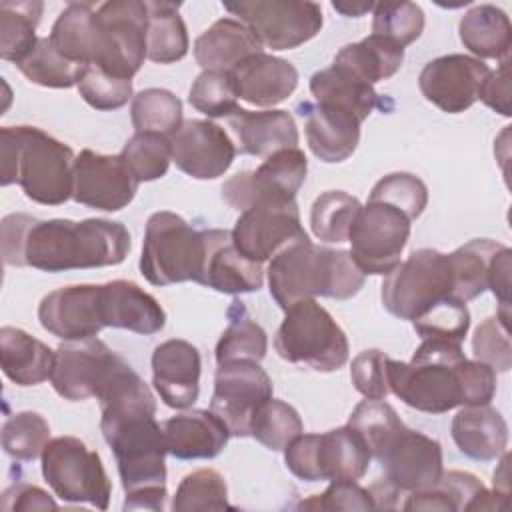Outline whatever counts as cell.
I'll list each match as a JSON object with an SVG mask.
<instances>
[{
    "instance_id": "1f68e13d",
    "label": "cell",
    "mask_w": 512,
    "mask_h": 512,
    "mask_svg": "<svg viewBox=\"0 0 512 512\" xmlns=\"http://www.w3.org/2000/svg\"><path fill=\"white\" fill-rule=\"evenodd\" d=\"M262 52L256 36L236 18H220L194 42V58L204 70H232L240 60Z\"/></svg>"
},
{
    "instance_id": "8d00e7d4",
    "label": "cell",
    "mask_w": 512,
    "mask_h": 512,
    "mask_svg": "<svg viewBox=\"0 0 512 512\" xmlns=\"http://www.w3.org/2000/svg\"><path fill=\"white\" fill-rule=\"evenodd\" d=\"M44 4L36 0L0 2V56L18 64L38 42L36 28L40 24Z\"/></svg>"
},
{
    "instance_id": "3957f363",
    "label": "cell",
    "mask_w": 512,
    "mask_h": 512,
    "mask_svg": "<svg viewBox=\"0 0 512 512\" xmlns=\"http://www.w3.org/2000/svg\"><path fill=\"white\" fill-rule=\"evenodd\" d=\"M146 34V2L110 0L98 8L88 2H70L48 38L68 60L132 80L146 58Z\"/></svg>"
},
{
    "instance_id": "d6a6232c",
    "label": "cell",
    "mask_w": 512,
    "mask_h": 512,
    "mask_svg": "<svg viewBox=\"0 0 512 512\" xmlns=\"http://www.w3.org/2000/svg\"><path fill=\"white\" fill-rule=\"evenodd\" d=\"M458 34L474 56L508 60L512 48V24L504 10L494 4H478L470 8L458 22Z\"/></svg>"
},
{
    "instance_id": "bcb514c9",
    "label": "cell",
    "mask_w": 512,
    "mask_h": 512,
    "mask_svg": "<svg viewBox=\"0 0 512 512\" xmlns=\"http://www.w3.org/2000/svg\"><path fill=\"white\" fill-rule=\"evenodd\" d=\"M228 488L224 476L212 468H200L186 474L174 494V512H194V510H226Z\"/></svg>"
},
{
    "instance_id": "f1b7e54d",
    "label": "cell",
    "mask_w": 512,
    "mask_h": 512,
    "mask_svg": "<svg viewBox=\"0 0 512 512\" xmlns=\"http://www.w3.org/2000/svg\"><path fill=\"white\" fill-rule=\"evenodd\" d=\"M306 116V140L312 154L328 164L350 158L360 142V120L340 108L324 104H302Z\"/></svg>"
},
{
    "instance_id": "8992f818",
    "label": "cell",
    "mask_w": 512,
    "mask_h": 512,
    "mask_svg": "<svg viewBox=\"0 0 512 512\" xmlns=\"http://www.w3.org/2000/svg\"><path fill=\"white\" fill-rule=\"evenodd\" d=\"M0 184H18L26 198L60 206L72 198L74 152L36 126L0 128Z\"/></svg>"
},
{
    "instance_id": "91938a15",
    "label": "cell",
    "mask_w": 512,
    "mask_h": 512,
    "mask_svg": "<svg viewBox=\"0 0 512 512\" xmlns=\"http://www.w3.org/2000/svg\"><path fill=\"white\" fill-rule=\"evenodd\" d=\"M478 100L502 116H510V60L500 62L496 70H490L484 78Z\"/></svg>"
},
{
    "instance_id": "db71d44e",
    "label": "cell",
    "mask_w": 512,
    "mask_h": 512,
    "mask_svg": "<svg viewBox=\"0 0 512 512\" xmlns=\"http://www.w3.org/2000/svg\"><path fill=\"white\" fill-rule=\"evenodd\" d=\"M472 352L474 358L494 368V372H508L512 366V346H510V330L498 318H486L472 336Z\"/></svg>"
},
{
    "instance_id": "d4e9b609",
    "label": "cell",
    "mask_w": 512,
    "mask_h": 512,
    "mask_svg": "<svg viewBox=\"0 0 512 512\" xmlns=\"http://www.w3.org/2000/svg\"><path fill=\"white\" fill-rule=\"evenodd\" d=\"M238 96L252 106L272 108L284 102L298 86V70L284 58L256 52L232 70Z\"/></svg>"
},
{
    "instance_id": "e7e4bbea",
    "label": "cell",
    "mask_w": 512,
    "mask_h": 512,
    "mask_svg": "<svg viewBox=\"0 0 512 512\" xmlns=\"http://www.w3.org/2000/svg\"><path fill=\"white\" fill-rule=\"evenodd\" d=\"M332 8L348 18H358V16L374 10V4L372 2H352V4L350 2H332Z\"/></svg>"
},
{
    "instance_id": "f546056e",
    "label": "cell",
    "mask_w": 512,
    "mask_h": 512,
    "mask_svg": "<svg viewBox=\"0 0 512 512\" xmlns=\"http://www.w3.org/2000/svg\"><path fill=\"white\" fill-rule=\"evenodd\" d=\"M450 432L458 450L478 462L500 458L508 446V424L490 404L462 406L452 418Z\"/></svg>"
},
{
    "instance_id": "2e32d148",
    "label": "cell",
    "mask_w": 512,
    "mask_h": 512,
    "mask_svg": "<svg viewBox=\"0 0 512 512\" xmlns=\"http://www.w3.org/2000/svg\"><path fill=\"white\" fill-rule=\"evenodd\" d=\"M308 160L300 148H286L256 168L238 172L222 184V198L236 210L258 202H292L306 180Z\"/></svg>"
},
{
    "instance_id": "9f6ffc18",
    "label": "cell",
    "mask_w": 512,
    "mask_h": 512,
    "mask_svg": "<svg viewBox=\"0 0 512 512\" xmlns=\"http://www.w3.org/2000/svg\"><path fill=\"white\" fill-rule=\"evenodd\" d=\"M386 362L388 356L376 348L364 350L354 356L350 366V380L364 398L384 400L390 394Z\"/></svg>"
},
{
    "instance_id": "f35d334b",
    "label": "cell",
    "mask_w": 512,
    "mask_h": 512,
    "mask_svg": "<svg viewBox=\"0 0 512 512\" xmlns=\"http://www.w3.org/2000/svg\"><path fill=\"white\" fill-rule=\"evenodd\" d=\"M502 246L504 244L490 238H476L450 252L454 268V298L468 302L486 290L490 262Z\"/></svg>"
},
{
    "instance_id": "f6af8a7d",
    "label": "cell",
    "mask_w": 512,
    "mask_h": 512,
    "mask_svg": "<svg viewBox=\"0 0 512 512\" xmlns=\"http://www.w3.org/2000/svg\"><path fill=\"white\" fill-rule=\"evenodd\" d=\"M48 442L50 426L38 412H16L2 426V448L12 460L34 462L42 456Z\"/></svg>"
},
{
    "instance_id": "277c9868",
    "label": "cell",
    "mask_w": 512,
    "mask_h": 512,
    "mask_svg": "<svg viewBox=\"0 0 512 512\" xmlns=\"http://www.w3.org/2000/svg\"><path fill=\"white\" fill-rule=\"evenodd\" d=\"M388 388L406 406L444 414L458 406L490 404L496 372L480 360H468L456 342L424 338L410 362L388 358Z\"/></svg>"
},
{
    "instance_id": "f5cc1de1",
    "label": "cell",
    "mask_w": 512,
    "mask_h": 512,
    "mask_svg": "<svg viewBox=\"0 0 512 512\" xmlns=\"http://www.w3.org/2000/svg\"><path fill=\"white\" fill-rule=\"evenodd\" d=\"M450 500L452 510H502L506 508L504 496L488 490L474 474L462 470L442 472L436 484Z\"/></svg>"
},
{
    "instance_id": "ba28073f",
    "label": "cell",
    "mask_w": 512,
    "mask_h": 512,
    "mask_svg": "<svg viewBox=\"0 0 512 512\" xmlns=\"http://www.w3.org/2000/svg\"><path fill=\"white\" fill-rule=\"evenodd\" d=\"M204 262V230L192 228L182 216L160 210L144 228L140 272L154 286L198 282Z\"/></svg>"
},
{
    "instance_id": "44dd1931",
    "label": "cell",
    "mask_w": 512,
    "mask_h": 512,
    "mask_svg": "<svg viewBox=\"0 0 512 512\" xmlns=\"http://www.w3.org/2000/svg\"><path fill=\"white\" fill-rule=\"evenodd\" d=\"M172 162L196 180L224 176L236 156V146L222 126L210 120L190 118L170 136Z\"/></svg>"
},
{
    "instance_id": "ee69618b",
    "label": "cell",
    "mask_w": 512,
    "mask_h": 512,
    "mask_svg": "<svg viewBox=\"0 0 512 512\" xmlns=\"http://www.w3.org/2000/svg\"><path fill=\"white\" fill-rule=\"evenodd\" d=\"M302 430L304 426L296 408L274 398L266 400L250 422V436L272 452L284 450Z\"/></svg>"
},
{
    "instance_id": "f907efd6",
    "label": "cell",
    "mask_w": 512,
    "mask_h": 512,
    "mask_svg": "<svg viewBox=\"0 0 512 512\" xmlns=\"http://www.w3.org/2000/svg\"><path fill=\"white\" fill-rule=\"evenodd\" d=\"M372 16V34L384 36L402 48L422 36L424 12L414 2H378Z\"/></svg>"
},
{
    "instance_id": "9c48e42d",
    "label": "cell",
    "mask_w": 512,
    "mask_h": 512,
    "mask_svg": "<svg viewBox=\"0 0 512 512\" xmlns=\"http://www.w3.org/2000/svg\"><path fill=\"white\" fill-rule=\"evenodd\" d=\"M370 460L366 442L348 424L324 434H298L284 448L286 468L304 482L360 480Z\"/></svg>"
},
{
    "instance_id": "5b68a950",
    "label": "cell",
    "mask_w": 512,
    "mask_h": 512,
    "mask_svg": "<svg viewBox=\"0 0 512 512\" xmlns=\"http://www.w3.org/2000/svg\"><path fill=\"white\" fill-rule=\"evenodd\" d=\"M268 286L274 302L288 310L316 296L348 300L364 286V274L348 250L314 244L302 232L270 258Z\"/></svg>"
},
{
    "instance_id": "7bdbcfd3",
    "label": "cell",
    "mask_w": 512,
    "mask_h": 512,
    "mask_svg": "<svg viewBox=\"0 0 512 512\" xmlns=\"http://www.w3.org/2000/svg\"><path fill=\"white\" fill-rule=\"evenodd\" d=\"M120 158L138 184L158 180L168 172L172 160L170 138L158 132H136L124 144Z\"/></svg>"
},
{
    "instance_id": "ab89813d",
    "label": "cell",
    "mask_w": 512,
    "mask_h": 512,
    "mask_svg": "<svg viewBox=\"0 0 512 512\" xmlns=\"http://www.w3.org/2000/svg\"><path fill=\"white\" fill-rule=\"evenodd\" d=\"M16 66L32 84L46 88L78 86L88 68L62 56L48 36L38 38L36 46Z\"/></svg>"
},
{
    "instance_id": "7a4b0ae2",
    "label": "cell",
    "mask_w": 512,
    "mask_h": 512,
    "mask_svg": "<svg viewBox=\"0 0 512 512\" xmlns=\"http://www.w3.org/2000/svg\"><path fill=\"white\" fill-rule=\"evenodd\" d=\"M0 232L6 266H32L42 272L116 266L132 248L126 226L106 218L36 220L16 212L2 218Z\"/></svg>"
},
{
    "instance_id": "94428289",
    "label": "cell",
    "mask_w": 512,
    "mask_h": 512,
    "mask_svg": "<svg viewBox=\"0 0 512 512\" xmlns=\"http://www.w3.org/2000/svg\"><path fill=\"white\" fill-rule=\"evenodd\" d=\"M4 510H46L56 508V502L38 486L32 484H14L2 494Z\"/></svg>"
},
{
    "instance_id": "7c38bea8",
    "label": "cell",
    "mask_w": 512,
    "mask_h": 512,
    "mask_svg": "<svg viewBox=\"0 0 512 512\" xmlns=\"http://www.w3.org/2000/svg\"><path fill=\"white\" fill-rule=\"evenodd\" d=\"M130 364L100 338L64 340L56 348L52 388L70 402L100 400Z\"/></svg>"
},
{
    "instance_id": "816d5d0a",
    "label": "cell",
    "mask_w": 512,
    "mask_h": 512,
    "mask_svg": "<svg viewBox=\"0 0 512 512\" xmlns=\"http://www.w3.org/2000/svg\"><path fill=\"white\" fill-rule=\"evenodd\" d=\"M368 200L390 204L406 214L412 222L424 212L428 204V188L416 174L392 172L374 184Z\"/></svg>"
},
{
    "instance_id": "484cf974",
    "label": "cell",
    "mask_w": 512,
    "mask_h": 512,
    "mask_svg": "<svg viewBox=\"0 0 512 512\" xmlns=\"http://www.w3.org/2000/svg\"><path fill=\"white\" fill-rule=\"evenodd\" d=\"M164 442L178 460L216 458L228 444L230 430L212 410H188L162 422Z\"/></svg>"
},
{
    "instance_id": "681fc988",
    "label": "cell",
    "mask_w": 512,
    "mask_h": 512,
    "mask_svg": "<svg viewBox=\"0 0 512 512\" xmlns=\"http://www.w3.org/2000/svg\"><path fill=\"white\" fill-rule=\"evenodd\" d=\"M348 426L354 428L366 442L372 458L386 446V442L404 426L396 410L384 400H362L350 414Z\"/></svg>"
},
{
    "instance_id": "603a6c76",
    "label": "cell",
    "mask_w": 512,
    "mask_h": 512,
    "mask_svg": "<svg viewBox=\"0 0 512 512\" xmlns=\"http://www.w3.org/2000/svg\"><path fill=\"white\" fill-rule=\"evenodd\" d=\"M198 284L222 294H248L262 288L264 270L262 264L236 250L230 230L210 228L204 230V262Z\"/></svg>"
},
{
    "instance_id": "11a10c76",
    "label": "cell",
    "mask_w": 512,
    "mask_h": 512,
    "mask_svg": "<svg viewBox=\"0 0 512 512\" xmlns=\"http://www.w3.org/2000/svg\"><path fill=\"white\" fill-rule=\"evenodd\" d=\"M78 92L82 100L96 108V110H118L122 108L132 96V80L114 78L98 68L88 66L80 84Z\"/></svg>"
},
{
    "instance_id": "5bb4252c",
    "label": "cell",
    "mask_w": 512,
    "mask_h": 512,
    "mask_svg": "<svg viewBox=\"0 0 512 512\" xmlns=\"http://www.w3.org/2000/svg\"><path fill=\"white\" fill-rule=\"evenodd\" d=\"M410 238V220L406 214L384 202H366L356 214L348 242L352 260L362 274H388L402 260Z\"/></svg>"
},
{
    "instance_id": "c3c4849f",
    "label": "cell",
    "mask_w": 512,
    "mask_h": 512,
    "mask_svg": "<svg viewBox=\"0 0 512 512\" xmlns=\"http://www.w3.org/2000/svg\"><path fill=\"white\" fill-rule=\"evenodd\" d=\"M238 90L228 70H204L190 86V104L208 118H228L238 108Z\"/></svg>"
},
{
    "instance_id": "836d02e7",
    "label": "cell",
    "mask_w": 512,
    "mask_h": 512,
    "mask_svg": "<svg viewBox=\"0 0 512 512\" xmlns=\"http://www.w3.org/2000/svg\"><path fill=\"white\" fill-rule=\"evenodd\" d=\"M310 92L316 104L346 110L360 122H364L378 106V94L374 86L336 64L312 74Z\"/></svg>"
},
{
    "instance_id": "e575fe53",
    "label": "cell",
    "mask_w": 512,
    "mask_h": 512,
    "mask_svg": "<svg viewBox=\"0 0 512 512\" xmlns=\"http://www.w3.org/2000/svg\"><path fill=\"white\" fill-rule=\"evenodd\" d=\"M404 62V48L396 42L370 34L360 42L346 44L334 56L336 66L346 68L360 80L368 84H376L380 80L392 78Z\"/></svg>"
},
{
    "instance_id": "9a60e30c",
    "label": "cell",
    "mask_w": 512,
    "mask_h": 512,
    "mask_svg": "<svg viewBox=\"0 0 512 512\" xmlns=\"http://www.w3.org/2000/svg\"><path fill=\"white\" fill-rule=\"evenodd\" d=\"M272 380L254 360H232L218 364L210 410L226 424L230 436H250L256 410L272 398Z\"/></svg>"
},
{
    "instance_id": "6125c7cd",
    "label": "cell",
    "mask_w": 512,
    "mask_h": 512,
    "mask_svg": "<svg viewBox=\"0 0 512 512\" xmlns=\"http://www.w3.org/2000/svg\"><path fill=\"white\" fill-rule=\"evenodd\" d=\"M368 492L374 508H384V510L396 508V498L400 496V492L392 484H388L384 478H378L374 484H370Z\"/></svg>"
},
{
    "instance_id": "b9f144b4",
    "label": "cell",
    "mask_w": 512,
    "mask_h": 512,
    "mask_svg": "<svg viewBox=\"0 0 512 512\" xmlns=\"http://www.w3.org/2000/svg\"><path fill=\"white\" fill-rule=\"evenodd\" d=\"M130 118L136 132H158L172 136L182 120V102L166 88H146L132 98Z\"/></svg>"
},
{
    "instance_id": "e0dca14e",
    "label": "cell",
    "mask_w": 512,
    "mask_h": 512,
    "mask_svg": "<svg viewBox=\"0 0 512 512\" xmlns=\"http://www.w3.org/2000/svg\"><path fill=\"white\" fill-rule=\"evenodd\" d=\"M374 458L384 470V480L398 492L432 488L444 472L440 442L406 426Z\"/></svg>"
},
{
    "instance_id": "4fadbf2b",
    "label": "cell",
    "mask_w": 512,
    "mask_h": 512,
    "mask_svg": "<svg viewBox=\"0 0 512 512\" xmlns=\"http://www.w3.org/2000/svg\"><path fill=\"white\" fill-rule=\"evenodd\" d=\"M262 44L272 50H292L312 40L322 28V8L298 0H244L224 4Z\"/></svg>"
},
{
    "instance_id": "83f0119b",
    "label": "cell",
    "mask_w": 512,
    "mask_h": 512,
    "mask_svg": "<svg viewBox=\"0 0 512 512\" xmlns=\"http://www.w3.org/2000/svg\"><path fill=\"white\" fill-rule=\"evenodd\" d=\"M228 124L238 138L240 154L268 158L286 148H298V128L288 110L252 112L236 108Z\"/></svg>"
},
{
    "instance_id": "6da1fadb",
    "label": "cell",
    "mask_w": 512,
    "mask_h": 512,
    "mask_svg": "<svg viewBox=\"0 0 512 512\" xmlns=\"http://www.w3.org/2000/svg\"><path fill=\"white\" fill-rule=\"evenodd\" d=\"M98 402L100 430L116 458L126 492L124 510L160 512L168 496L164 462L168 450L162 426L154 418L156 398L150 386L130 366Z\"/></svg>"
},
{
    "instance_id": "4316f807",
    "label": "cell",
    "mask_w": 512,
    "mask_h": 512,
    "mask_svg": "<svg viewBox=\"0 0 512 512\" xmlns=\"http://www.w3.org/2000/svg\"><path fill=\"white\" fill-rule=\"evenodd\" d=\"M104 326L124 328L136 334H156L166 326L160 302L130 280H112L100 286Z\"/></svg>"
},
{
    "instance_id": "ffe728a7",
    "label": "cell",
    "mask_w": 512,
    "mask_h": 512,
    "mask_svg": "<svg viewBox=\"0 0 512 512\" xmlns=\"http://www.w3.org/2000/svg\"><path fill=\"white\" fill-rule=\"evenodd\" d=\"M490 68L466 54H446L430 60L420 76L422 96L448 114H460L478 100V90Z\"/></svg>"
},
{
    "instance_id": "d590c367",
    "label": "cell",
    "mask_w": 512,
    "mask_h": 512,
    "mask_svg": "<svg viewBox=\"0 0 512 512\" xmlns=\"http://www.w3.org/2000/svg\"><path fill=\"white\" fill-rule=\"evenodd\" d=\"M178 8L174 2H146V58L156 64H172L188 54V32Z\"/></svg>"
},
{
    "instance_id": "6f0895ef",
    "label": "cell",
    "mask_w": 512,
    "mask_h": 512,
    "mask_svg": "<svg viewBox=\"0 0 512 512\" xmlns=\"http://www.w3.org/2000/svg\"><path fill=\"white\" fill-rule=\"evenodd\" d=\"M298 508L310 510H372V498L368 488H362L356 480H334L322 494H314L302 500Z\"/></svg>"
},
{
    "instance_id": "be15d7a7",
    "label": "cell",
    "mask_w": 512,
    "mask_h": 512,
    "mask_svg": "<svg viewBox=\"0 0 512 512\" xmlns=\"http://www.w3.org/2000/svg\"><path fill=\"white\" fill-rule=\"evenodd\" d=\"M508 462H510V456H508V452H504L502 456H500V464H498V468H496V472H494V494H498V496H504V498H508V494H510V474H508Z\"/></svg>"
},
{
    "instance_id": "8fae6325",
    "label": "cell",
    "mask_w": 512,
    "mask_h": 512,
    "mask_svg": "<svg viewBox=\"0 0 512 512\" xmlns=\"http://www.w3.org/2000/svg\"><path fill=\"white\" fill-rule=\"evenodd\" d=\"M42 476L54 494L72 504H90L106 510L112 494L110 478L102 466L100 454L90 450L76 436H58L50 440L40 456Z\"/></svg>"
},
{
    "instance_id": "cb8c5ba5",
    "label": "cell",
    "mask_w": 512,
    "mask_h": 512,
    "mask_svg": "<svg viewBox=\"0 0 512 512\" xmlns=\"http://www.w3.org/2000/svg\"><path fill=\"white\" fill-rule=\"evenodd\" d=\"M200 352L194 344L172 338L152 352V384L160 400L174 410L190 408L200 394Z\"/></svg>"
},
{
    "instance_id": "74e56055",
    "label": "cell",
    "mask_w": 512,
    "mask_h": 512,
    "mask_svg": "<svg viewBox=\"0 0 512 512\" xmlns=\"http://www.w3.org/2000/svg\"><path fill=\"white\" fill-rule=\"evenodd\" d=\"M228 328L222 332L216 344V362L254 360L260 362L268 350V336L264 328L252 320L242 302L234 300L228 310Z\"/></svg>"
},
{
    "instance_id": "7dc6e473",
    "label": "cell",
    "mask_w": 512,
    "mask_h": 512,
    "mask_svg": "<svg viewBox=\"0 0 512 512\" xmlns=\"http://www.w3.org/2000/svg\"><path fill=\"white\" fill-rule=\"evenodd\" d=\"M412 326L422 340L434 338L462 344L470 328V312L466 308V302L448 296L438 300L418 318H414Z\"/></svg>"
},
{
    "instance_id": "52a82bcc",
    "label": "cell",
    "mask_w": 512,
    "mask_h": 512,
    "mask_svg": "<svg viewBox=\"0 0 512 512\" xmlns=\"http://www.w3.org/2000/svg\"><path fill=\"white\" fill-rule=\"evenodd\" d=\"M274 348L290 364H304L316 372L340 370L348 360V338L332 314L314 298L284 310Z\"/></svg>"
},
{
    "instance_id": "30bf717a",
    "label": "cell",
    "mask_w": 512,
    "mask_h": 512,
    "mask_svg": "<svg viewBox=\"0 0 512 512\" xmlns=\"http://www.w3.org/2000/svg\"><path fill=\"white\" fill-rule=\"evenodd\" d=\"M454 298V268L450 254L418 248L392 272L380 290L384 308L400 318L414 320L442 298Z\"/></svg>"
},
{
    "instance_id": "ac0fdd59",
    "label": "cell",
    "mask_w": 512,
    "mask_h": 512,
    "mask_svg": "<svg viewBox=\"0 0 512 512\" xmlns=\"http://www.w3.org/2000/svg\"><path fill=\"white\" fill-rule=\"evenodd\" d=\"M300 212L292 202H258L240 212L230 230L236 250L252 262L270 260L282 246L302 234Z\"/></svg>"
},
{
    "instance_id": "680465c9",
    "label": "cell",
    "mask_w": 512,
    "mask_h": 512,
    "mask_svg": "<svg viewBox=\"0 0 512 512\" xmlns=\"http://www.w3.org/2000/svg\"><path fill=\"white\" fill-rule=\"evenodd\" d=\"M510 270H512V250L508 246H502L490 262L486 290H490L498 298L500 306L496 316L506 326H510Z\"/></svg>"
},
{
    "instance_id": "d6986e66",
    "label": "cell",
    "mask_w": 512,
    "mask_h": 512,
    "mask_svg": "<svg viewBox=\"0 0 512 512\" xmlns=\"http://www.w3.org/2000/svg\"><path fill=\"white\" fill-rule=\"evenodd\" d=\"M138 192V182L126 170L120 154H98L82 150L74 160L72 200L94 210L118 212Z\"/></svg>"
},
{
    "instance_id": "7402d4cb",
    "label": "cell",
    "mask_w": 512,
    "mask_h": 512,
    "mask_svg": "<svg viewBox=\"0 0 512 512\" xmlns=\"http://www.w3.org/2000/svg\"><path fill=\"white\" fill-rule=\"evenodd\" d=\"M38 320L60 340L94 338L104 326L102 290L96 284H72L46 294L38 306Z\"/></svg>"
},
{
    "instance_id": "60d3db41",
    "label": "cell",
    "mask_w": 512,
    "mask_h": 512,
    "mask_svg": "<svg viewBox=\"0 0 512 512\" xmlns=\"http://www.w3.org/2000/svg\"><path fill=\"white\" fill-rule=\"evenodd\" d=\"M362 204L358 198L342 190L322 192L310 208V228L312 234L330 244H340L348 240L352 222L360 212Z\"/></svg>"
},
{
    "instance_id": "4dcf8cb0",
    "label": "cell",
    "mask_w": 512,
    "mask_h": 512,
    "mask_svg": "<svg viewBox=\"0 0 512 512\" xmlns=\"http://www.w3.org/2000/svg\"><path fill=\"white\" fill-rule=\"evenodd\" d=\"M56 350L22 328H0V362L8 380L18 386H36L50 378Z\"/></svg>"
}]
</instances>
